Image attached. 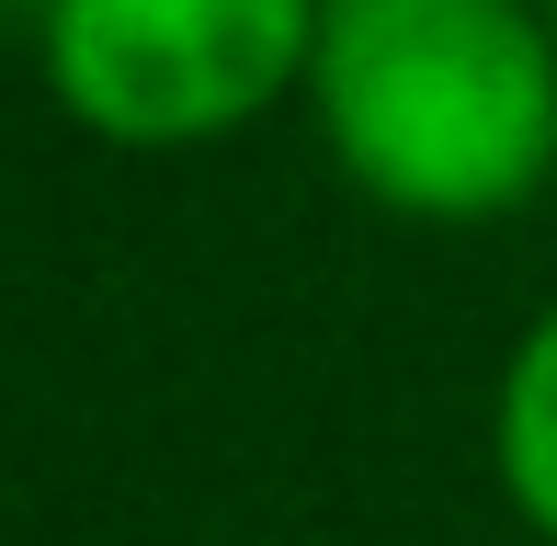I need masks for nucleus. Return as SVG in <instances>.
<instances>
[{
	"instance_id": "nucleus-1",
	"label": "nucleus",
	"mask_w": 557,
	"mask_h": 546,
	"mask_svg": "<svg viewBox=\"0 0 557 546\" xmlns=\"http://www.w3.org/2000/svg\"><path fill=\"white\" fill-rule=\"evenodd\" d=\"M308 114L342 183L421 228H490L557 171V46L535 0H319Z\"/></svg>"
},
{
	"instance_id": "nucleus-2",
	"label": "nucleus",
	"mask_w": 557,
	"mask_h": 546,
	"mask_svg": "<svg viewBox=\"0 0 557 546\" xmlns=\"http://www.w3.org/2000/svg\"><path fill=\"white\" fill-rule=\"evenodd\" d=\"M46 91L103 148H206L308 91L319 0H46Z\"/></svg>"
},
{
	"instance_id": "nucleus-3",
	"label": "nucleus",
	"mask_w": 557,
	"mask_h": 546,
	"mask_svg": "<svg viewBox=\"0 0 557 546\" xmlns=\"http://www.w3.org/2000/svg\"><path fill=\"white\" fill-rule=\"evenodd\" d=\"M490 467H500V501L523 512L557 546V308L512 342L500 364V399H490Z\"/></svg>"
},
{
	"instance_id": "nucleus-4",
	"label": "nucleus",
	"mask_w": 557,
	"mask_h": 546,
	"mask_svg": "<svg viewBox=\"0 0 557 546\" xmlns=\"http://www.w3.org/2000/svg\"><path fill=\"white\" fill-rule=\"evenodd\" d=\"M23 12H46V0H23Z\"/></svg>"
},
{
	"instance_id": "nucleus-5",
	"label": "nucleus",
	"mask_w": 557,
	"mask_h": 546,
	"mask_svg": "<svg viewBox=\"0 0 557 546\" xmlns=\"http://www.w3.org/2000/svg\"><path fill=\"white\" fill-rule=\"evenodd\" d=\"M546 12H557V0H546Z\"/></svg>"
}]
</instances>
